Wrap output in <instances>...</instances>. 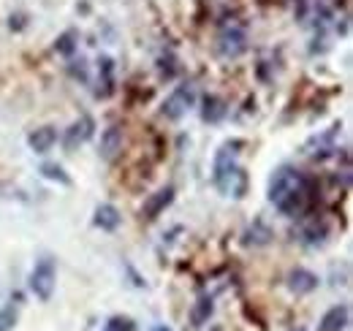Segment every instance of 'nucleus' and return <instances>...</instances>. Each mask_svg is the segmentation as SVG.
I'll list each match as a JSON object with an SVG mask.
<instances>
[{"mask_svg":"<svg viewBox=\"0 0 353 331\" xmlns=\"http://www.w3.org/2000/svg\"><path fill=\"white\" fill-rule=\"evenodd\" d=\"M236 147L239 144H223L215 155V185L231 199H242L248 190V174L236 163Z\"/></svg>","mask_w":353,"mask_h":331,"instance_id":"nucleus-2","label":"nucleus"},{"mask_svg":"<svg viewBox=\"0 0 353 331\" xmlns=\"http://www.w3.org/2000/svg\"><path fill=\"white\" fill-rule=\"evenodd\" d=\"M212 310H215V304H212V299H210V296H201V299L196 301V307H193V312H190V321H193V326H204V323L210 321V315H212Z\"/></svg>","mask_w":353,"mask_h":331,"instance_id":"nucleus-15","label":"nucleus"},{"mask_svg":"<svg viewBox=\"0 0 353 331\" xmlns=\"http://www.w3.org/2000/svg\"><path fill=\"white\" fill-rule=\"evenodd\" d=\"M54 283H57V269H54V261L52 258H41L36 266H33V272H30V290L46 301L49 296H52V290H54Z\"/></svg>","mask_w":353,"mask_h":331,"instance_id":"nucleus-3","label":"nucleus"},{"mask_svg":"<svg viewBox=\"0 0 353 331\" xmlns=\"http://www.w3.org/2000/svg\"><path fill=\"white\" fill-rule=\"evenodd\" d=\"M288 288L294 290L296 296H305V293H312V290L318 288V277L307 272V269H294L291 274H288Z\"/></svg>","mask_w":353,"mask_h":331,"instance_id":"nucleus-9","label":"nucleus"},{"mask_svg":"<svg viewBox=\"0 0 353 331\" xmlns=\"http://www.w3.org/2000/svg\"><path fill=\"white\" fill-rule=\"evenodd\" d=\"M103 331H136V323H133L131 318H125V315H114V318H109V323L103 326Z\"/></svg>","mask_w":353,"mask_h":331,"instance_id":"nucleus-16","label":"nucleus"},{"mask_svg":"<svg viewBox=\"0 0 353 331\" xmlns=\"http://www.w3.org/2000/svg\"><path fill=\"white\" fill-rule=\"evenodd\" d=\"M323 237H326V228L323 225H310L307 231H305V239H307L310 245H318Z\"/></svg>","mask_w":353,"mask_h":331,"instance_id":"nucleus-20","label":"nucleus"},{"mask_svg":"<svg viewBox=\"0 0 353 331\" xmlns=\"http://www.w3.org/2000/svg\"><path fill=\"white\" fill-rule=\"evenodd\" d=\"M28 144H30V150H33L36 155H46V152L57 144V130H54V128H39V130L30 133Z\"/></svg>","mask_w":353,"mask_h":331,"instance_id":"nucleus-10","label":"nucleus"},{"mask_svg":"<svg viewBox=\"0 0 353 331\" xmlns=\"http://www.w3.org/2000/svg\"><path fill=\"white\" fill-rule=\"evenodd\" d=\"M193 103H196V92H193V87L190 84H182V87H176L174 92L163 101V117H169V120H179L188 109H193Z\"/></svg>","mask_w":353,"mask_h":331,"instance_id":"nucleus-4","label":"nucleus"},{"mask_svg":"<svg viewBox=\"0 0 353 331\" xmlns=\"http://www.w3.org/2000/svg\"><path fill=\"white\" fill-rule=\"evenodd\" d=\"M152 331H172V329H169V326H155Z\"/></svg>","mask_w":353,"mask_h":331,"instance_id":"nucleus-21","label":"nucleus"},{"mask_svg":"<svg viewBox=\"0 0 353 331\" xmlns=\"http://www.w3.org/2000/svg\"><path fill=\"white\" fill-rule=\"evenodd\" d=\"M245 46H248V39L239 28H228L221 33V52L225 57H239L245 52Z\"/></svg>","mask_w":353,"mask_h":331,"instance_id":"nucleus-7","label":"nucleus"},{"mask_svg":"<svg viewBox=\"0 0 353 331\" xmlns=\"http://www.w3.org/2000/svg\"><path fill=\"white\" fill-rule=\"evenodd\" d=\"M291 331H305V329H302V326H296V329H291Z\"/></svg>","mask_w":353,"mask_h":331,"instance_id":"nucleus-22","label":"nucleus"},{"mask_svg":"<svg viewBox=\"0 0 353 331\" xmlns=\"http://www.w3.org/2000/svg\"><path fill=\"white\" fill-rule=\"evenodd\" d=\"M269 201L288 217L302 214L307 207V179L291 166L277 168L269 182Z\"/></svg>","mask_w":353,"mask_h":331,"instance_id":"nucleus-1","label":"nucleus"},{"mask_svg":"<svg viewBox=\"0 0 353 331\" xmlns=\"http://www.w3.org/2000/svg\"><path fill=\"white\" fill-rule=\"evenodd\" d=\"M41 174H44L46 179H57V182H63V185H71L68 174H65L60 166H54V163H44V166H41Z\"/></svg>","mask_w":353,"mask_h":331,"instance_id":"nucleus-18","label":"nucleus"},{"mask_svg":"<svg viewBox=\"0 0 353 331\" xmlns=\"http://www.w3.org/2000/svg\"><path fill=\"white\" fill-rule=\"evenodd\" d=\"M348 321H351V307H348V304H337V307H332V310L321 318L318 331H343L348 326Z\"/></svg>","mask_w":353,"mask_h":331,"instance_id":"nucleus-5","label":"nucleus"},{"mask_svg":"<svg viewBox=\"0 0 353 331\" xmlns=\"http://www.w3.org/2000/svg\"><path fill=\"white\" fill-rule=\"evenodd\" d=\"M90 136H92V120H90V117H82L79 123H74L68 128V133H65V147L74 150V147L85 144Z\"/></svg>","mask_w":353,"mask_h":331,"instance_id":"nucleus-12","label":"nucleus"},{"mask_svg":"<svg viewBox=\"0 0 353 331\" xmlns=\"http://www.w3.org/2000/svg\"><path fill=\"white\" fill-rule=\"evenodd\" d=\"M174 201V188H163V190H158L155 196H150L147 199V204L141 209V214L147 217V220H155V217H161V212L169 207Z\"/></svg>","mask_w":353,"mask_h":331,"instance_id":"nucleus-8","label":"nucleus"},{"mask_svg":"<svg viewBox=\"0 0 353 331\" xmlns=\"http://www.w3.org/2000/svg\"><path fill=\"white\" fill-rule=\"evenodd\" d=\"M92 223H95L101 231H117L120 223H123V217H120V209L117 207H112V204H101V207L95 209Z\"/></svg>","mask_w":353,"mask_h":331,"instance_id":"nucleus-11","label":"nucleus"},{"mask_svg":"<svg viewBox=\"0 0 353 331\" xmlns=\"http://www.w3.org/2000/svg\"><path fill=\"white\" fill-rule=\"evenodd\" d=\"M272 242V228L266 225L264 220H256L248 231H245V245L248 248H264Z\"/></svg>","mask_w":353,"mask_h":331,"instance_id":"nucleus-13","label":"nucleus"},{"mask_svg":"<svg viewBox=\"0 0 353 331\" xmlns=\"http://www.w3.org/2000/svg\"><path fill=\"white\" fill-rule=\"evenodd\" d=\"M74 41H77V33H65L57 39V52L60 54H71L74 52Z\"/></svg>","mask_w":353,"mask_h":331,"instance_id":"nucleus-19","label":"nucleus"},{"mask_svg":"<svg viewBox=\"0 0 353 331\" xmlns=\"http://www.w3.org/2000/svg\"><path fill=\"white\" fill-rule=\"evenodd\" d=\"M201 106H204L201 109V120L204 123H221L223 117H225V101L218 98V95H207Z\"/></svg>","mask_w":353,"mask_h":331,"instance_id":"nucleus-14","label":"nucleus"},{"mask_svg":"<svg viewBox=\"0 0 353 331\" xmlns=\"http://www.w3.org/2000/svg\"><path fill=\"white\" fill-rule=\"evenodd\" d=\"M120 150H123V128L120 125H109L103 130V136H101V158L112 161Z\"/></svg>","mask_w":353,"mask_h":331,"instance_id":"nucleus-6","label":"nucleus"},{"mask_svg":"<svg viewBox=\"0 0 353 331\" xmlns=\"http://www.w3.org/2000/svg\"><path fill=\"white\" fill-rule=\"evenodd\" d=\"M17 321H19V312L14 307H3L0 310V331H14Z\"/></svg>","mask_w":353,"mask_h":331,"instance_id":"nucleus-17","label":"nucleus"}]
</instances>
